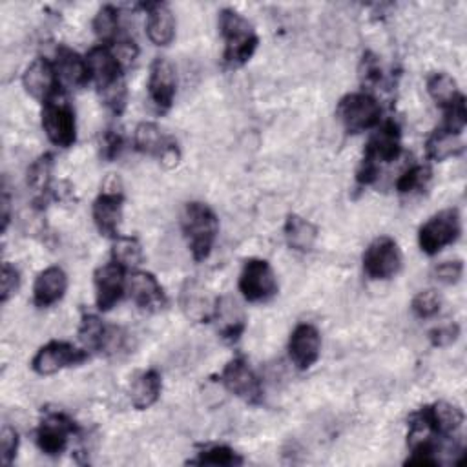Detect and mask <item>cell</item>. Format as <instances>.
Wrapping results in <instances>:
<instances>
[{"label":"cell","mask_w":467,"mask_h":467,"mask_svg":"<svg viewBox=\"0 0 467 467\" xmlns=\"http://www.w3.org/2000/svg\"><path fill=\"white\" fill-rule=\"evenodd\" d=\"M400 268L401 250L389 235L376 237L363 252V270L370 279H390L400 272Z\"/></svg>","instance_id":"10"},{"label":"cell","mask_w":467,"mask_h":467,"mask_svg":"<svg viewBox=\"0 0 467 467\" xmlns=\"http://www.w3.org/2000/svg\"><path fill=\"white\" fill-rule=\"evenodd\" d=\"M0 204H2V232H5L7 230V224H9V210H11V197H9V193H7V188H4L2 190V201H0Z\"/></svg>","instance_id":"44"},{"label":"cell","mask_w":467,"mask_h":467,"mask_svg":"<svg viewBox=\"0 0 467 467\" xmlns=\"http://www.w3.org/2000/svg\"><path fill=\"white\" fill-rule=\"evenodd\" d=\"M431 177H432V170L427 164H414L398 177L396 190L401 195H412L416 192H423Z\"/></svg>","instance_id":"34"},{"label":"cell","mask_w":467,"mask_h":467,"mask_svg":"<svg viewBox=\"0 0 467 467\" xmlns=\"http://www.w3.org/2000/svg\"><path fill=\"white\" fill-rule=\"evenodd\" d=\"M434 277L440 283L445 285H456L462 279L463 274V261L462 259H452V261H443L434 266Z\"/></svg>","instance_id":"40"},{"label":"cell","mask_w":467,"mask_h":467,"mask_svg":"<svg viewBox=\"0 0 467 467\" xmlns=\"http://www.w3.org/2000/svg\"><path fill=\"white\" fill-rule=\"evenodd\" d=\"M181 228L188 248L195 261H204L213 248L219 234V219L215 212L199 201L186 202L181 215Z\"/></svg>","instance_id":"3"},{"label":"cell","mask_w":467,"mask_h":467,"mask_svg":"<svg viewBox=\"0 0 467 467\" xmlns=\"http://www.w3.org/2000/svg\"><path fill=\"white\" fill-rule=\"evenodd\" d=\"M197 465H241L243 458L228 445H210L197 452V458L192 460Z\"/></svg>","instance_id":"35"},{"label":"cell","mask_w":467,"mask_h":467,"mask_svg":"<svg viewBox=\"0 0 467 467\" xmlns=\"http://www.w3.org/2000/svg\"><path fill=\"white\" fill-rule=\"evenodd\" d=\"M410 308H412L414 316L420 317V319L434 317L441 308V296L432 288L421 290L412 297Z\"/></svg>","instance_id":"36"},{"label":"cell","mask_w":467,"mask_h":467,"mask_svg":"<svg viewBox=\"0 0 467 467\" xmlns=\"http://www.w3.org/2000/svg\"><path fill=\"white\" fill-rule=\"evenodd\" d=\"M425 151L429 159L441 162L460 155L463 151V142L458 133H452L451 130L440 126L427 137Z\"/></svg>","instance_id":"28"},{"label":"cell","mask_w":467,"mask_h":467,"mask_svg":"<svg viewBox=\"0 0 467 467\" xmlns=\"http://www.w3.org/2000/svg\"><path fill=\"white\" fill-rule=\"evenodd\" d=\"M89 78L95 82L102 102L115 113L120 115L126 108V82L122 77V64L115 57L109 46H95L86 55Z\"/></svg>","instance_id":"1"},{"label":"cell","mask_w":467,"mask_h":467,"mask_svg":"<svg viewBox=\"0 0 467 467\" xmlns=\"http://www.w3.org/2000/svg\"><path fill=\"white\" fill-rule=\"evenodd\" d=\"M93 31L102 46H111L119 38V9L102 5L93 18Z\"/></svg>","instance_id":"33"},{"label":"cell","mask_w":467,"mask_h":467,"mask_svg":"<svg viewBox=\"0 0 467 467\" xmlns=\"http://www.w3.org/2000/svg\"><path fill=\"white\" fill-rule=\"evenodd\" d=\"M146 9V35L155 46H168L175 38V16L162 2L144 4Z\"/></svg>","instance_id":"24"},{"label":"cell","mask_w":467,"mask_h":467,"mask_svg":"<svg viewBox=\"0 0 467 467\" xmlns=\"http://www.w3.org/2000/svg\"><path fill=\"white\" fill-rule=\"evenodd\" d=\"M212 321L215 323L217 334L224 343H235L246 328L244 310L232 296L215 297Z\"/></svg>","instance_id":"19"},{"label":"cell","mask_w":467,"mask_h":467,"mask_svg":"<svg viewBox=\"0 0 467 467\" xmlns=\"http://www.w3.org/2000/svg\"><path fill=\"white\" fill-rule=\"evenodd\" d=\"M106 332H108V327L102 323V319L97 314L82 312L80 325H78V339L88 352L89 350L100 352Z\"/></svg>","instance_id":"32"},{"label":"cell","mask_w":467,"mask_h":467,"mask_svg":"<svg viewBox=\"0 0 467 467\" xmlns=\"http://www.w3.org/2000/svg\"><path fill=\"white\" fill-rule=\"evenodd\" d=\"M460 336V327L456 323H445L440 327H434L429 332V339L434 347H449L452 345Z\"/></svg>","instance_id":"41"},{"label":"cell","mask_w":467,"mask_h":467,"mask_svg":"<svg viewBox=\"0 0 467 467\" xmlns=\"http://www.w3.org/2000/svg\"><path fill=\"white\" fill-rule=\"evenodd\" d=\"M423 412L438 438H452V434L463 423L462 409L449 401H436L432 405H425Z\"/></svg>","instance_id":"25"},{"label":"cell","mask_w":467,"mask_h":467,"mask_svg":"<svg viewBox=\"0 0 467 467\" xmlns=\"http://www.w3.org/2000/svg\"><path fill=\"white\" fill-rule=\"evenodd\" d=\"M126 292L130 294L131 301L146 312H161L168 305L166 292L157 277L150 272L135 270L126 279Z\"/></svg>","instance_id":"17"},{"label":"cell","mask_w":467,"mask_h":467,"mask_svg":"<svg viewBox=\"0 0 467 467\" xmlns=\"http://www.w3.org/2000/svg\"><path fill=\"white\" fill-rule=\"evenodd\" d=\"M24 89L42 104L51 100L60 93V80L55 69V64L49 58H35L22 75Z\"/></svg>","instance_id":"13"},{"label":"cell","mask_w":467,"mask_h":467,"mask_svg":"<svg viewBox=\"0 0 467 467\" xmlns=\"http://www.w3.org/2000/svg\"><path fill=\"white\" fill-rule=\"evenodd\" d=\"M239 292L250 303L268 301L277 294V279L268 261L246 259L239 274Z\"/></svg>","instance_id":"7"},{"label":"cell","mask_w":467,"mask_h":467,"mask_svg":"<svg viewBox=\"0 0 467 467\" xmlns=\"http://www.w3.org/2000/svg\"><path fill=\"white\" fill-rule=\"evenodd\" d=\"M177 91V77L171 62L164 57H157L150 66L148 95L157 111H168L173 104Z\"/></svg>","instance_id":"18"},{"label":"cell","mask_w":467,"mask_h":467,"mask_svg":"<svg viewBox=\"0 0 467 467\" xmlns=\"http://www.w3.org/2000/svg\"><path fill=\"white\" fill-rule=\"evenodd\" d=\"M53 155L42 153L27 168V186L35 193V202H46L53 181Z\"/></svg>","instance_id":"29"},{"label":"cell","mask_w":467,"mask_h":467,"mask_svg":"<svg viewBox=\"0 0 467 467\" xmlns=\"http://www.w3.org/2000/svg\"><path fill=\"white\" fill-rule=\"evenodd\" d=\"M285 241L288 248L296 252H310L316 244L317 239V228L312 224L308 219L297 215V213H288L285 221Z\"/></svg>","instance_id":"27"},{"label":"cell","mask_w":467,"mask_h":467,"mask_svg":"<svg viewBox=\"0 0 467 467\" xmlns=\"http://www.w3.org/2000/svg\"><path fill=\"white\" fill-rule=\"evenodd\" d=\"M467 124V109H465V97H460L452 106L443 109V128L451 130L452 133L462 135Z\"/></svg>","instance_id":"37"},{"label":"cell","mask_w":467,"mask_h":467,"mask_svg":"<svg viewBox=\"0 0 467 467\" xmlns=\"http://www.w3.org/2000/svg\"><path fill=\"white\" fill-rule=\"evenodd\" d=\"M111 261L120 265L124 270H135L142 259V244L137 237L133 235H119L111 239Z\"/></svg>","instance_id":"31"},{"label":"cell","mask_w":467,"mask_h":467,"mask_svg":"<svg viewBox=\"0 0 467 467\" xmlns=\"http://www.w3.org/2000/svg\"><path fill=\"white\" fill-rule=\"evenodd\" d=\"M162 379L155 368L139 372L130 383V400L137 410L150 409L161 396Z\"/></svg>","instance_id":"26"},{"label":"cell","mask_w":467,"mask_h":467,"mask_svg":"<svg viewBox=\"0 0 467 467\" xmlns=\"http://www.w3.org/2000/svg\"><path fill=\"white\" fill-rule=\"evenodd\" d=\"M133 144L137 151L150 157H157L159 162L166 168L177 166L181 159L177 142L170 135H166L155 122L137 124L133 131Z\"/></svg>","instance_id":"9"},{"label":"cell","mask_w":467,"mask_h":467,"mask_svg":"<svg viewBox=\"0 0 467 467\" xmlns=\"http://www.w3.org/2000/svg\"><path fill=\"white\" fill-rule=\"evenodd\" d=\"M111 51L115 53V57L119 58V62L122 64V67L130 66V64L135 60L137 53H139L135 40H133V38H128V36L117 38V40L111 44Z\"/></svg>","instance_id":"42"},{"label":"cell","mask_w":467,"mask_h":467,"mask_svg":"<svg viewBox=\"0 0 467 467\" xmlns=\"http://www.w3.org/2000/svg\"><path fill=\"white\" fill-rule=\"evenodd\" d=\"M179 305L182 314L195 323L212 321L215 299L208 296V290L193 277H188L179 292Z\"/></svg>","instance_id":"21"},{"label":"cell","mask_w":467,"mask_h":467,"mask_svg":"<svg viewBox=\"0 0 467 467\" xmlns=\"http://www.w3.org/2000/svg\"><path fill=\"white\" fill-rule=\"evenodd\" d=\"M462 232V221L456 208H447L434 213L418 230L420 250L427 255H436L445 246L452 244Z\"/></svg>","instance_id":"6"},{"label":"cell","mask_w":467,"mask_h":467,"mask_svg":"<svg viewBox=\"0 0 467 467\" xmlns=\"http://www.w3.org/2000/svg\"><path fill=\"white\" fill-rule=\"evenodd\" d=\"M126 270L117 263L100 265L93 274L95 303L100 312L111 310L126 292Z\"/></svg>","instance_id":"15"},{"label":"cell","mask_w":467,"mask_h":467,"mask_svg":"<svg viewBox=\"0 0 467 467\" xmlns=\"http://www.w3.org/2000/svg\"><path fill=\"white\" fill-rule=\"evenodd\" d=\"M427 91H429L431 99L434 100V104L440 106L441 109H447L460 97H463V93L458 89L456 80L449 73H445V71L432 73L427 78Z\"/></svg>","instance_id":"30"},{"label":"cell","mask_w":467,"mask_h":467,"mask_svg":"<svg viewBox=\"0 0 467 467\" xmlns=\"http://www.w3.org/2000/svg\"><path fill=\"white\" fill-rule=\"evenodd\" d=\"M223 387L250 405L263 401V387L257 374L252 370L248 361L241 356L232 358L221 372Z\"/></svg>","instance_id":"12"},{"label":"cell","mask_w":467,"mask_h":467,"mask_svg":"<svg viewBox=\"0 0 467 467\" xmlns=\"http://www.w3.org/2000/svg\"><path fill=\"white\" fill-rule=\"evenodd\" d=\"M219 31L224 40V51L223 60L228 67H241L244 66L255 53L259 36L239 11L235 9H223L219 13Z\"/></svg>","instance_id":"2"},{"label":"cell","mask_w":467,"mask_h":467,"mask_svg":"<svg viewBox=\"0 0 467 467\" xmlns=\"http://www.w3.org/2000/svg\"><path fill=\"white\" fill-rule=\"evenodd\" d=\"M20 288V272L7 261L2 263L0 272V301L7 303Z\"/></svg>","instance_id":"38"},{"label":"cell","mask_w":467,"mask_h":467,"mask_svg":"<svg viewBox=\"0 0 467 467\" xmlns=\"http://www.w3.org/2000/svg\"><path fill=\"white\" fill-rule=\"evenodd\" d=\"M122 150V135L119 131H113V130H108L102 137V142H100V153L104 159L111 161L115 159Z\"/></svg>","instance_id":"43"},{"label":"cell","mask_w":467,"mask_h":467,"mask_svg":"<svg viewBox=\"0 0 467 467\" xmlns=\"http://www.w3.org/2000/svg\"><path fill=\"white\" fill-rule=\"evenodd\" d=\"M53 64H55L60 86L75 89V88L86 86L91 80L86 57H80L77 51H73L67 46L57 47Z\"/></svg>","instance_id":"22"},{"label":"cell","mask_w":467,"mask_h":467,"mask_svg":"<svg viewBox=\"0 0 467 467\" xmlns=\"http://www.w3.org/2000/svg\"><path fill=\"white\" fill-rule=\"evenodd\" d=\"M18 432L9 423H4L0 432V458L4 465H11L18 451Z\"/></svg>","instance_id":"39"},{"label":"cell","mask_w":467,"mask_h":467,"mask_svg":"<svg viewBox=\"0 0 467 467\" xmlns=\"http://www.w3.org/2000/svg\"><path fill=\"white\" fill-rule=\"evenodd\" d=\"M381 108L378 100L365 91L345 95L336 108V117L347 133H361L379 124Z\"/></svg>","instance_id":"4"},{"label":"cell","mask_w":467,"mask_h":467,"mask_svg":"<svg viewBox=\"0 0 467 467\" xmlns=\"http://www.w3.org/2000/svg\"><path fill=\"white\" fill-rule=\"evenodd\" d=\"M40 122L46 137L58 148H69L77 140V120L69 102L58 93L42 104Z\"/></svg>","instance_id":"5"},{"label":"cell","mask_w":467,"mask_h":467,"mask_svg":"<svg viewBox=\"0 0 467 467\" xmlns=\"http://www.w3.org/2000/svg\"><path fill=\"white\" fill-rule=\"evenodd\" d=\"M89 358L86 348H78L67 341H49L36 350L31 359V368L40 376L57 374L62 368L84 363Z\"/></svg>","instance_id":"11"},{"label":"cell","mask_w":467,"mask_h":467,"mask_svg":"<svg viewBox=\"0 0 467 467\" xmlns=\"http://www.w3.org/2000/svg\"><path fill=\"white\" fill-rule=\"evenodd\" d=\"M401 153V130L396 120H385L374 128L370 135L363 159L376 162L378 166L396 161Z\"/></svg>","instance_id":"14"},{"label":"cell","mask_w":467,"mask_h":467,"mask_svg":"<svg viewBox=\"0 0 467 467\" xmlns=\"http://www.w3.org/2000/svg\"><path fill=\"white\" fill-rule=\"evenodd\" d=\"M321 354V334L310 323H299L288 339V356L299 370L310 368Z\"/></svg>","instance_id":"20"},{"label":"cell","mask_w":467,"mask_h":467,"mask_svg":"<svg viewBox=\"0 0 467 467\" xmlns=\"http://www.w3.org/2000/svg\"><path fill=\"white\" fill-rule=\"evenodd\" d=\"M122 192L117 186L102 190V193L93 201L91 215L100 235L115 239L119 237V228L122 221Z\"/></svg>","instance_id":"16"},{"label":"cell","mask_w":467,"mask_h":467,"mask_svg":"<svg viewBox=\"0 0 467 467\" xmlns=\"http://www.w3.org/2000/svg\"><path fill=\"white\" fill-rule=\"evenodd\" d=\"M78 432L77 423L60 410H47L36 427V445L47 456H60L73 434Z\"/></svg>","instance_id":"8"},{"label":"cell","mask_w":467,"mask_h":467,"mask_svg":"<svg viewBox=\"0 0 467 467\" xmlns=\"http://www.w3.org/2000/svg\"><path fill=\"white\" fill-rule=\"evenodd\" d=\"M67 290V275L60 266L44 268L33 283V303L38 308H47L58 303Z\"/></svg>","instance_id":"23"}]
</instances>
